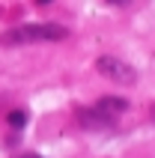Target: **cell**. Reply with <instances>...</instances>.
Masks as SVG:
<instances>
[{
    "mask_svg": "<svg viewBox=\"0 0 155 158\" xmlns=\"http://www.w3.org/2000/svg\"><path fill=\"white\" fill-rule=\"evenodd\" d=\"M95 69H98L102 78L119 81V84H134V81H137L134 66H128V63L119 60V57H98V60H95Z\"/></svg>",
    "mask_w": 155,
    "mask_h": 158,
    "instance_id": "obj_2",
    "label": "cell"
},
{
    "mask_svg": "<svg viewBox=\"0 0 155 158\" xmlns=\"http://www.w3.org/2000/svg\"><path fill=\"white\" fill-rule=\"evenodd\" d=\"M125 107H128V102H125V98H119V96H102L98 102H95V110H102V114L111 116V119H113L116 114H122Z\"/></svg>",
    "mask_w": 155,
    "mask_h": 158,
    "instance_id": "obj_4",
    "label": "cell"
},
{
    "mask_svg": "<svg viewBox=\"0 0 155 158\" xmlns=\"http://www.w3.org/2000/svg\"><path fill=\"white\" fill-rule=\"evenodd\" d=\"M78 123L84 125V128H90V131H98V128H107L111 125V116H104L102 110H86V107H81L78 110Z\"/></svg>",
    "mask_w": 155,
    "mask_h": 158,
    "instance_id": "obj_3",
    "label": "cell"
},
{
    "mask_svg": "<svg viewBox=\"0 0 155 158\" xmlns=\"http://www.w3.org/2000/svg\"><path fill=\"white\" fill-rule=\"evenodd\" d=\"M27 119H30V116H27V110H12V114L6 116V123L12 125L15 131H21V128H24V125H27Z\"/></svg>",
    "mask_w": 155,
    "mask_h": 158,
    "instance_id": "obj_5",
    "label": "cell"
},
{
    "mask_svg": "<svg viewBox=\"0 0 155 158\" xmlns=\"http://www.w3.org/2000/svg\"><path fill=\"white\" fill-rule=\"evenodd\" d=\"M107 3H111V6H125L128 0H107Z\"/></svg>",
    "mask_w": 155,
    "mask_h": 158,
    "instance_id": "obj_6",
    "label": "cell"
},
{
    "mask_svg": "<svg viewBox=\"0 0 155 158\" xmlns=\"http://www.w3.org/2000/svg\"><path fill=\"white\" fill-rule=\"evenodd\" d=\"M69 30L60 24H21L3 33L6 45H30V42H60L66 39Z\"/></svg>",
    "mask_w": 155,
    "mask_h": 158,
    "instance_id": "obj_1",
    "label": "cell"
},
{
    "mask_svg": "<svg viewBox=\"0 0 155 158\" xmlns=\"http://www.w3.org/2000/svg\"><path fill=\"white\" fill-rule=\"evenodd\" d=\"M36 3H39V6H45V3H51V0H36Z\"/></svg>",
    "mask_w": 155,
    "mask_h": 158,
    "instance_id": "obj_8",
    "label": "cell"
},
{
    "mask_svg": "<svg viewBox=\"0 0 155 158\" xmlns=\"http://www.w3.org/2000/svg\"><path fill=\"white\" fill-rule=\"evenodd\" d=\"M152 119H155V107H152Z\"/></svg>",
    "mask_w": 155,
    "mask_h": 158,
    "instance_id": "obj_9",
    "label": "cell"
},
{
    "mask_svg": "<svg viewBox=\"0 0 155 158\" xmlns=\"http://www.w3.org/2000/svg\"><path fill=\"white\" fill-rule=\"evenodd\" d=\"M18 158H42V155H30V152H27V155H18Z\"/></svg>",
    "mask_w": 155,
    "mask_h": 158,
    "instance_id": "obj_7",
    "label": "cell"
}]
</instances>
